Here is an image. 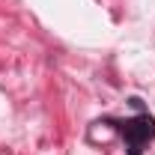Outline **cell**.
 Returning <instances> with one entry per match:
<instances>
[{
    "label": "cell",
    "instance_id": "cell-1",
    "mask_svg": "<svg viewBox=\"0 0 155 155\" xmlns=\"http://www.w3.org/2000/svg\"><path fill=\"white\" fill-rule=\"evenodd\" d=\"M131 107H137V116L131 119H116V116H104L101 125H110L116 134L125 140V152L128 155H143V149L149 146V140H155V116L149 110H143L140 98H128Z\"/></svg>",
    "mask_w": 155,
    "mask_h": 155
}]
</instances>
